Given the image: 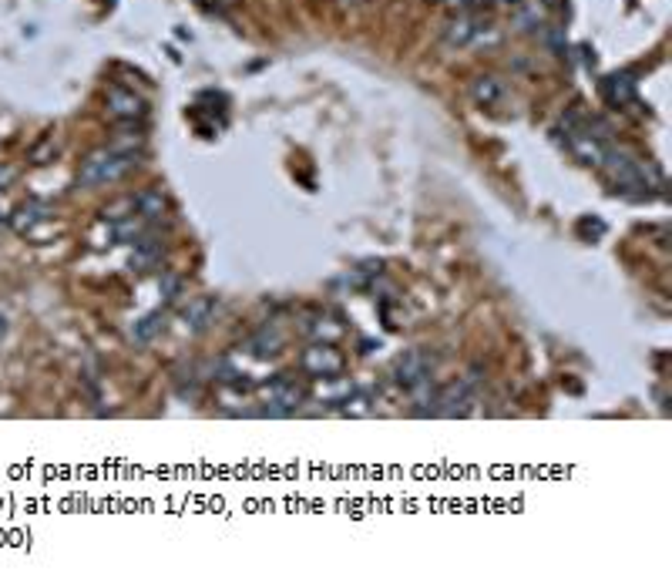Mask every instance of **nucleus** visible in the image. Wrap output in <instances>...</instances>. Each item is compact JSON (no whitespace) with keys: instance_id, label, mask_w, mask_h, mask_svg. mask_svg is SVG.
Listing matches in <instances>:
<instances>
[{"instance_id":"f257e3e1","label":"nucleus","mask_w":672,"mask_h":588,"mask_svg":"<svg viewBox=\"0 0 672 588\" xmlns=\"http://www.w3.org/2000/svg\"><path fill=\"white\" fill-rule=\"evenodd\" d=\"M135 165H138L135 152H125V148H118V145H112V148H98V152H91L88 159L81 161L78 185H84V189L108 185V182H118L125 172H131Z\"/></svg>"},{"instance_id":"f03ea898","label":"nucleus","mask_w":672,"mask_h":588,"mask_svg":"<svg viewBox=\"0 0 672 588\" xmlns=\"http://www.w3.org/2000/svg\"><path fill=\"white\" fill-rule=\"evenodd\" d=\"M266 397L276 404V407H270L266 413H272V417H283V413L296 411V407L303 404L306 390L296 380H289V377H279V380H272L270 387H266Z\"/></svg>"},{"instance_id":"7ed1b4c3","label":"nucleus","mask_w":672,"mask_h":588,"mask_svg":"<svg viewBox=\"0 0 672 588\" xmlns=\"http://www.w3.org/2000/svg\"><path fill=\"white\" fill-rule=\"evenodd\" d=\"M303 370L306 373H313V377H336L340 370H343V357L330 347V343H316V347H309L303 350Z\"/></svg>"},{"instance_id":"20e7f679","label":"nucleus","mask_w":672,"mask_h":588,"mask_svg":"<svg viewBox=\"0 0 672 588\" xmlns=\"http://www.w3.org/2000/svg\"><path fill=\"white\" fill-rule=\"evenodd\" d=\"M478 31H481L478 17L471 14V11H457L448 20V27H444V41H448L450 48H467L478 37Z\"/></svg>"},{"instance_id":"39448f33","label":"nucleus","mask_w":672,"mask_h":588,"mask_svg":"<svg viewBox=\"0 0 672 588\" xmlns=\"http://www.w3.org/2000/svg\"><path fill=\"white\" fill-rule=\"evenodd\" d=\"M105 101H108V112L114 118H121V122H135V118L145 114V101L135 91H129V88H108Z\"/></svg>"},{"instance_id":"423d86ee","label":"nucleus","mask_w":672,"mask_h":588,"mask_svg":"<svg viewBox=\"0 0 672 588\" xmlns=\"http://www.w3.org/2000/svg\"><path fill=\"white\" fill-rule=\"evenodd\" d=\"M434 404H437L434 411L444 413V417H454V413H465V411H467V404H471V383H467V380L450 383L448 390H444L441 397L434 400Z\"/></svg>"},{"instance_id":"0eeeda50","label":"nucleus","mask_w":672,"mask_h":588,"mask_svg":"<svg viewBox=\"0 0 672 588\" xmlns=\"http://www.w3.org/2000/svg\"><path fill=\"white\" fill-rule=\"evenodd\" d=\"M427 373H431V364H427V357L420 350L403 353L401 360H397V380H401L403 387H414V383H420Z\"/></svg>"},{"instance_id":"6e6552de","label":"nucleus","mask_w":672,"mask_h":588,"mask_svg":"<svg viewBox=\"0 0 672 588\" xmlns=\"http://www.w3.org/2000/svg\"><path fill=\"white\" fill-rule=\"evenodd\" d=\"M165 208H168V199L159 189H145L135 195V216L145 219V223H159L165 216Z\"/></svg>"},{"instance_id":"1a4fd4ad","label":"nucleus","mask_w":672,"mask_h":588,"mask_svg":"<svg viewBox=\"0 0 672 588\" xmlns=\"http://www.w3.org/2000/svg\"><path fill=\"white\" fill-rule=\"evenodd\" d=\"M471 98H474L478 105H484V108H491V105H497V101L504 98V84H501L497 78H491V74L474 78V84H471Z\"/></svg>"},{"instance_id":"9d476101","label":"nucleus","mask_w":672,"mask_h":588,"mask_svg":"<svg viewBox=\"0 0 672 588\" xmlns=\"http://www.w3.org/2000/svg\"><path fill=\"white\" fill-rule=\"evenodd\" d=\"M606 98L612 105H629V101H636V81L629 78V74H612L606 78Z\"/></svg>"},{"instance_id":"9b49d317","label":"nucleus","mask_w":672,"mask_h":588,"mask_svg":"<svg viewBox=\"0 0 672 588\" xmlns=\"http://www.w3.org/2000/svg\"><path fill=\"white\" fill-rule=\"evenodd\" d=\"M283 347V333L276 330V326H262L253 340H249V350L256 353V357H276Z\"/></svg>"},{"instance_id":"f8f14e48","label":"nucleus","mask_w":672,"mask_h":588,"mask_svg":"<svg viewBox=\"0 0 672 588\" xmlns=\"http://www.w3.org/2000/svg\"><path fill=\"white\" fill-rule=\"evenodd\" d=\"M48 219V208L44 206H37V202H31V206H20L14 212V219H11V225H14L17 232H31L34 223H44Z\"/></svg>"},{"instance_id":"ddd939ff","label":"nucleus","mask_w":672,"mask_h":588,"mask_svg":"<svg viewBox=\"0 0 672 588\" xmlns=\"http://www.w3.org/2000/svg\"><path fill=\"white\" fill-rule=\"evenodd\" d=\"M215 317V300L206 296V300H195L189 310H185V323L192 326V330H206L208 319Z\"/></svg>"},{"instance_id":"4468645a","label":"nucleus","mask_w":672,"mask_h":588,"mask_svg":"<svg viewBox=\"0 0 672 588\" xmlns=\"http://www.w3.org/2000/svg\"><path fill=\"white\" fill-rule=\"evenodd\" d=\"M131 216H135V195L114 199L112 206L101 208V219H105V223H121V219H131Z\"/></svg>"},{"instance_id":"2eb2a0df","label":"nucleus","mask_w":672,"mask_h":588,"mask_svg":"<svg viewBox=\"0 0 672 588\" xmlns=\"http://www.w3.org/2000/svg\"><path fill=\"white\" fill-rule=\"evenodd\" d=\"M159 330H161V317L159 313H152V317H145L142 323L135 326V340H138V343H148Z\"/></svg>"},{"instance_id":"dca6fc26","label":"nucleus","mask_w":672,"mask_h":588,"mask_svg":"<svg viewBox=\"0 0 672 588\" xmlns=\"http://www.w3.org/2000/svg\"><path fill=\"white\" fill-rule=\"evenodd\" d=\"M448 7H454V11H471L474 7V0H444Z\"/></svg>"},{"instance_id":"f3484780","label":"nucleus","mask_w":672,"mask_h":588,"mask_svg":"<svg viewBox=\"0 0 672 588\" xmlns=\"http://www.w3.org/2000/svg\"><path fill=\"white\" fill-rule=\"evenodd\" d=\"M11 178H14V172H11V169H0V189H4Z\"/></svg>"},{"instance_id":"a211bd4d","label":"nucleus","mask_w":672,"mask_h":588,"mask_svg":"<svg viewBox=\"0 0 672 588\" xmlns=\"http://www.w3.org/2000/svg\"><path fill=\"white\" fill-rule=\"evenodd\" d=\"M4 330H7V323H4V317H0V333H4Z\"/></svg>"},{"instance_id":"6ab92c4d","label":"nucleus","mask_w":672,"mask_h":588,"mask_svg":"<svg viewBox=\"0 0 672 588\" xmlns=\"http://www.w3.org/2000/svg\"><path fill=\"white\" fill-rule=\"evenodd\" d=\"M219 4H236V0H219Z\"/></svg>"}]
</instances>
